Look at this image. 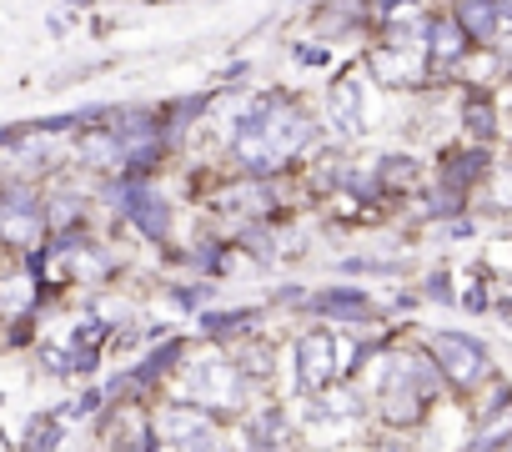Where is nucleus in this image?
I'll use <instances>...</instances> for the list:
<instances>
[{
	"label": "nucleus",
	"mask_w": 512,
	"mask_h": 452,
	"mask_svg": "<svg viewBox=\"0 0 512 452\" xmlns=\"http://www.w3.org/2000/svg\"><path fill=\"white\" fill-rule=\"evenodd\" d=\"M256 312H211V317H201V327L206 332H236V327H246Z\"/></svg>",
	"instance_id": "nucleus-20"
},
{
	"label": "nucleus",
	"mask_w": 512,
	"mask_h": 452,
	"mask_svg": "<svg viewBox=\"0 0 512 452\" xmlns=\"http://www.w3.org/2000/svg\"><path fill=\"white\" fill-rule=\"evenodd\" d=\"M11 136H16V126H0V146H6Z\"/></svg>",
	"instance_id": "nucleus-27"
},
{
	"label": "nucleus",
	"mask_w": 512,
	"mask_h": 452,
	"mask_svg": "<svg viewBox=\"0 0 512 452\" xmlns=\"http://www.w3.org/2000/svg\"><path fill=\"white\" fill-rule=\"evenodd\" d=\"M337 377V342H332V332H307L302 342H297V382L307 387V392H317V387H327Z\"/></svg>",
	"instance_id": "nucleus-6"
},
{
	"label": "nucleus",
	"mask_w": 512,
	"mask_h": 452,
	"mask_svg": "<svg viewBox=\"0 0 512 452\" xmlns=\"http://www.w3.org/2000/svg\"><path fill=\"white\" fill-rule=\"evenodd\" d=\"M377 181L382 186H412L417 181V161L412 156H382L377 161Z\"/></svg>",
	"instance_id": "nucleus-15"
},
{
	"label": "nucleus",
	"mask_w": 512,
	"mask_h": 452,
	"mask_svg": "<svg viewBox=\"0 0 512 452\" xmlns=\"http://www.w3.org/2000/svg\"><path fill=\"white\" fill-rule=\"evenodd\" d=\"M76 156H81L86 166H121V161H126V141H121L111 126H81Z\"/></svg>",
	"instance_id": "nucleus-8"
},
{
	"label": "nucleus",
	"mask_w": 512,
	"mask_h": 452,
	"mask_svg": "<svg viewBox=\"0 0 512 452\" xmlns=\"http://www.w3.org/2000/svg\"><path fill=\"white\" fill-rule=\"evenodd\" d=\"M427 56L437 61V66H452L462 51H467V31L457 26V21H427Z\"/></svg>",
	"instance_id": "nucleus-12"
},
{
	"label": "nucleus",
	"mask_w": 512,
	"mask_h": 452,
	"mask_svg": "<svg viewBox=\"0 0 512 452\" xmlns=\"http://www.w3.org/2000/svg\"><path fill=\"white\" fill-rule=\"evenodd\" d=\"M56 442H61V417H56V412L31 417V427H26V452H51Z\"/></svg>",
	"instance_id": "nucleus-14"
},
{
	"label": "nucleus",
	"mask_w": 512,
	"mask_h": 452,
	"mask_svg": "<svg viewBox=\"0 0 512 452\" xmlns=\"http://www.w3.org/2000/svg\"><path fill=\"white\" fill-rule=\"evenodd\" d=\"M46 206L36 191L26 186H6L0 191V242H11V247H36L41 232H46Z\"/></svg>",
	"instance_id": "nucleus-3"
},
{
	"label": "nucleus",
	"mask_w": 512,
	"mask_h": 452,
	"mask_svg": "<svg viewBox=\"0 0 512 452\" xmlns=\"http://www.w3.org/2000/svg\"><path fill=\"white\" fill-rule=\"evenodd\" d=\"M507 452H512V437H507Z\"/></svg>",
	"instance_id": "nucleus-29"
},
{
	"label": "nucleus",
	"mask_w": 512,
	"mask_h": 452,
	"mask_svg": "<svg viewBox=\"0 0 512 452\" xmlns=\"http://www.w3.org/2000/svg\"><path fill=\"white\" fill-rule=\"evenodd\" d=\"M497 0H457V26L467 41H497Z\"/></svg>",
	"instance_id": "nucleus-11"
},
{
	"label": "nucleus",
	"mask_w": 512,
	"mask_h": 452,
	"mask_svg": "<svg viewBox=\"0 0 512 452\" xmlns=\"http://www.w3.org/2000/svg\"><path fill=\"white\" fill-rule=\"evenodd\" d=\"M277 427H282V412H267L262 422L251 427V437H256V452H277V442H272V437H277Z\"/></svg>",
	"instance_id": "nucleus-19"
},
{
	"label": "nucleus",
	"mask_w": 512,
	"mask_h": 452,
	"mask_svg": "<svg viewBox=\"0 0 512 452\" xmlns=\"http://www.w3.org/2000/svg\"><path fill=\"white\" fill-rule=\"evenodd\" d=\"M362 111H367V96H362V76L347 71L342 81L327 86V121L337 136H357L362 131Z\"/></svg>",
	"instance_id": "nucleus-7"
},
{
	"label": "nucleus",
	"mask_w": 512,
	"mask_h": 452,
	"mask_svg": "<svg viewBox=\"0 0 512 452\" xmlns=\"http://www.w3.org/2000/svg\"><path fill=\"white\" fill-rule=\"evenodd\" d=\"M181 452H221V442H216V432H201V437L181 442Z\"/></svg>",
	"instance_id": "nucleus-22"
},
{
	"label": "nucleus",
	"mask_w": 512,
	"mask_h": 452,
	"mask_svg": "<svg viewBox=\"0 0 512 452\" xmlns=\"http://www.w3.org/2000/svg\"><path fill=\"white\" fill-rule=\"evenodd\" d=\"M432 352H437V372H447L457 387H472V382H482V372H487V347H482L477 337L437 332V337H432Z\"/></svg>",
	"instance_id": "nucleus-4"
},
{
	"label": "nucleus",
	"mask_w": 512,
	"mask_h": 452,
	"mask_svg": "<svg viewBox=\"0 0 512 452\" xmlns=\"http://www.w3.org/2000/svg\"><path fill=\"white\" fill-rule=\"evenodd\" d=\"M191 377H196V392H206V397H216V402H231V397H236V382H241L231 362H206V367H196Z\"/></svg>",
	"instance_id": "nucleus-13"
},
{
	"label": "nucleus",
	"mask_w": 512,
	"mask_h": 452,
	"mask_svg": "<svg viewBox=\"0 0 512 452\" xmlns=\"http://www.w3.org/2000/svg\"><path fill=\"white\" fill-rule=\"evenodd\" d=\"M427 297H437V302H452V287H447V277H427Z\"/></svg>",
	"instance_id": "nucleus-24"
},
{
	"label": "nucleus",
	"mask_w": 512,
	"mask_h": 452,
	"mask_svg": "<svg viewBox=\"0 0 512 452\" xmlns=\"http://www.w3.org/2000/svg\"><path fill=\"white\" fill-rule=\"evenodd\" d=\"M312 136H317V126L307 121V111H297L282 96H256L231 121V151H236L241 171H251V176L287 166Z\"/></svg>",
	"instance_id": "nucleus-1"
},
{
	"label": "nucleus",
	"mask_w": 512,
	"mask_h": 452,
	"mask_svg": "<svg viewBox=\"0 0 512 452\" xmlns=\"http://www.w3.org/2000/svg\"><path fill=\"white\" fill-rule=\"evenodd\" d=\"M61 6H86V0H61Z\"/></svg>",
	"instance_id": "nucleus-28"
},
{
	"label": "nucleus",
	"mask_w": 512,
	"mask_h": 452,
	"mask_svg": "<svg viewBox=\"0 0 512 452\" xmlns=\"http://www.w3.org/2000/svg\"><path fill=\"white\" fill-rule=\"evenodd\" d=\"M317 312L332 317V322H372V302L362 292H352V287H327L317 297Z\"/></svg>",
	"instance_id": "nucleus-9"
},
{
	"label": "nucleus",
	"mask_w": 512,
	"mask_h": 452,
	"mask_svg": "<svg viewBox=\"0 0 512 452\" xmlns=\"http://www.w3.org/2000/svg\"><path fill=\"white\" fill-rule=\"evenodd\" d=\"M156 432L166 437V442H191V437H201V432H211V422H206V412L201 407H166L161 417H156Z\"/></svg>",
	"instance_id": "nucleus-10"
},
{
	"label": "nucleus",
	"mask_w": 512,
	"mask_h": 452,
	"mask_svg": "<svg viewBox=\"0 0 512 452\" xmlns=\"http://www.w3.org/2000/svg\"><path fill=\"white\" fill-rule=\"evenodd\" d=\"M377 452H412V447H402V442H382Z\"/></svg>",
	"instance_id": "nucleus-25"
},
{
	"label": "nucleus",
	"mask_w": 512,
	"mask_h": 452,
	"mask_svg": "<svg viewBox=\"0 0 512 452\" xmlns=\"http://www.w3.org/2000/svg\"><path fill=\"white\" fill-rule=\"evenodd\" d=\"M377 6H382V11H397V6H407V0H377Z\"/></svg>",
	"instance_id": "nucleus-26"
},
{
	"label": "nucleus",
	"mask_w": 512,
	"mask_h": 452,
	"mask_svg": "<svg viewBox=\"0 0 512 452\" xmlns=\"http://www.w3.org/2000/svg\"><path fill=\"white\" fill-rule=\"evenodd\" d=\"M462 121H467L472 136H492V106H487V101H467Z\"/></svg>",
	"instance_id": "nucleus-18"
},
{
	"label": "nucleus",
	"mask_w": 512,
	"mask_h": 452,
	"mask_svg": "<svg viewBox=\"0 0 512 452\" xmlns=\"http://www.w3.org/2000/svg\"><path fill=\"white\" fill-rule=\"evenodd\" d=\"M171 357H181V342H166L161 352H151V357H146V367H136L131 377H136V382H151L156 372H166V367H171Z\"/></svg>",
	"instance_id": "nucleus-17"
},
{
	"label": "nucleus",
	"mask_w": 512,
	"mask_h": 452,
	"mask_svg": "<svg viewBox=\"0 0 512 452\" xmlns=\"http://www.w3.org/2000/svg\"><path fill=\"white\" fill-rule=\"evenodd\" d=\"M432 387H437V362H422V357H392V367H387V387H382V397H387V417H392V422H412V417H422V402L432 397Z\"/></svg>",
	"instance_id": "nucleus-2"
},
{
	"label": "nucleus",
	"mask_w": 512,
	"mask_h": 452,
	"mask_svg": "<svg viewBox=\"0 0 512 452\" xmlns=\"http://www.w3.org/2000/svg\"><path fill=\"white\" fill-rule=\"evenodd\" d=\"M292 56L302 66H327V51H317V46H292Z\"/></svg>",
	"instance_id": "nucleus-23"
},
{
	"label": "nucleus",
	"mask_w": 512,
	"mask_h": 452,
	"mask_svg": "<svg viewBox=\"0 0 512 452\" xmlns=\"http://www.w3.org/2000/svg\"><path fill=\"white\" fill-rule=\"evenodd\" d=\"M482 166H487V156H477V151L452 156V166H447V186H467L472 176H482Z\"/></svg>",
	"instance_id": "nucleus-16"
},
{
	"label": "nucleus",
	"mask_w": 512,
	"mask_h": 452,
	"mask_svg": "<svg viewBox=\"0 0 512 452\" xmlns=\"http://www.w3.org/2000/svg\"><path fill=\"white\" fill-rule=\"evenodd\" d=\"M116 206L126 211V221L136 226L141 237L166 242V232H171V206H166V196H161L156 186L131 181V186H121V191H116Z\"/></svg>",
	"instance_id": "nucleus-5"
},
{
	"label": "nucleus",
	"mask_w": 512,
	"mask_h": 452,
	"mask_svg": "<svg viewBox=\"0 0 512 452\" xmlns=\"http://www.w3.org/2000/svg\"><path fill=\"white\" fill-rule=\"evenodd\" d=\"M342 267H347V272H382V277L397 272V262H377V257H352V262H342Z\"/></svg>",
	"instance_id": "nucleus-21"
}]
</instances>
